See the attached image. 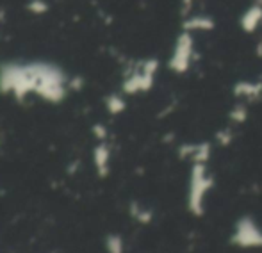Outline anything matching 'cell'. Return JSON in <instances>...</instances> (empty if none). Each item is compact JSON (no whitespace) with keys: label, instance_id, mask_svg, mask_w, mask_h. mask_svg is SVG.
I'll return each instance as SVG.
<instances>
[{"label":"cell","instance_id":"cell-9","mask_svg":"<svg viewBox=\"0 0 262 253\" xmlns=\"http://www.w3.org/2000/svg\"><path fill=\"white\" fill-rule=\"evenodd\" d=\"M109 148L105 145H100L97 150H95V163H97V168L100 170V175L107 173V168H109Z\"/></svg>","mask_w":262,"mask_h":253},{"label":"cell","instance_id":"cell-8","mask_svg":"<svg viewBox=\"0 0 262 253\" xmlns=\"http://www.w3.org/2000/svg\"><path fill=\"white\" fill-rule=\"evenodd\" d=\"M180 157L191 159L194 163H207L210 157L209 143H196V145H182L180 146Z\"/></svg>","mask_w":262,"mask_h":253},{"label":"cell","instance_id":"cell-3","mask_svg":"<svg viewBox=\"0 0 262 253\" xmlns=\"http://www.w3.org/2000/svg\"><path fill=\"white\" fill-rule=\"evenodd\" d=\"M159 72V61L157 59H146L143 61L130 75L125 79L123 82V91L128 95L143 93V91L152 89L156 77Z\"/></svg>","mask_w":262,"mask_h":253},{"label":"cell","instance_id":"cell-13","mask_svg":"<svg viewBox=\"0 0 262 253\" xmlns=\"http://www.w3.org/2000/svg\"><path fill=\"white\" fill-rule=\"evenodd\" d=\"M107 107H109V111L113 112V114H118V112H121L125 109V100L121 97H118V95H113V97L107 100Z\"/></svg>","mask_w":262,"mask_h":253},{"label":"cell","instance_id":"cell-1","mask_svg":"<svg viewBox=\"0 0 262 253\" xmlns=\"http://www.w3.org/2000/svg\"><path fill=\"white\" fill-rule=\"evenodd\" d=\"M214 186V178L207 170V163H194L187 186V209L191 214L202 216L205 212V198Z\"/></svg>","mask_w":262,"mask_h":253},{"label":"cell","instance_id":"cell-2","mask_svg":"<svg viewBox=\"0 0 262 253\" xmlns=\"http://www.w3.org/2000/svg\"><path fill=\"white\" fill-rule=\"evenodd\" d=\"M196 56V41H194V36L187 31H182L175 39V45H173L171 56H169L168 66L173 73H179L184 75L191 70Z\"/></svg>","mask_w":262,"mask_h":253},{"label":"cell","instance_id":"cell-5","mask_svg":"<svg viewBox=\"0 0 262 253\" xmlns=\"http://www.w3.org/2000/svg\"><path fill=\"white\" fill-rule=\"evenodd\" d=\"M239 27L246 34H253L262 27V4L253 2L245 9V13L239 18Z\"/></svg>","mask_w":262,"mask_h":253},{"label":"cell","instance_id":"cell-10","mask_svg":"<svg viewBox=\"0 0 262 253\" xmlns=\"http://www.w3.org/2000/svg\"><path fill=\"white\" fill-rule=\"evenodd\" d=\"M105 248H107V253H123L125 251L123 239H121L120 236H116V234H113V236H107Z\"/></svg>","mask_w":262,"mask_h":253},{"label":"cell","instance_id":"cell-15","mask_svg":"<svg viewBox=\"0 0 262 253\" xmlns=\"http://www.w3.org/2000/svg\"><path fill=\"white\" fill-rule=\"evenodd\" d=\"M194 2H196V0H184V11L187 13V11H189L191 7L194 6Z\"/></svg>","mask_w":262,"mask_h":253},{"label":"cell","instance_id":"cell-4","mask_svg":"<svg viewBox=\"0 0 262 253\" xmlns=\"http://www.w3.org/2000/svg\"><path fill=\"white\" fill-rule=\"evenodd\" d=\"M230 243L241 248H262V228L252 216H243L235 223Z\"/></svg>","mask_w":262,"mask_h":253},{"label":"cell","instance_id":"cell-14","mask_svg":"<svg viewBox=\"0 0 262 253\" xmlns=\"http://www.w3.org/2000/svg\"><path fill=\"white\" fill-rule=\"evenodd\" d=\"M216 137H217V141H220L221 145L225 146V145H228V143L232 141V132L228 130V128H225V130L217 132V135H216Z\"/></svg>","mask_w":262,"mask_h":253},{"label":"cell","instance_id":"cell-12","mask_svg":"<svg viewBox=\"0 0 262 253\" xmlns=\"http://www.w3.org/2000/svg\"><path fill=\"white\" fill-rule=\"evenodd\" d=\"M246 118H248V109H246V105L239 104L230 111V120L234 123H245Z\"/></svg>","mask_w":262,"mask_h":253},{"label":"cell","instance_id":"cell-6","mask_svg":"<svg viewBox=\"0 0 262 253\" xmlns=\"http://www.w3.org/2000/svg\"><path fill=\"white\" fill-rule=\"evenodd\" d=\"M216 29V20H214L210 14L196 13L189 14V16L184 20L182 31H187L191 34H196V32H210Z\"/></svg>","mask_w":262,"mask_h":253},{"label":"cell","instance_id":"cell-11","mask_svg":"<svg viewBox=\"0 0 262 253\" xmlns=\"http://www.w3.org/2000/svg\"><path fill=\"white\" fill-rule=\"evenodd\" d=\"M130 212H132V216L138 219V221H141V223H150V221H152V211H146V209L139 207L138 203H132Z\"/></svg>","mask_w":262,"mask_h":253},{"label":"cell","instance_id":"cell-7","mask_svg":"<svg viewBox=\"0 0 262 253\" xmlns=\"http://www.w3.org/2000/svg\"><path fill=\"white\" fill-rule=\"evenodd\" d=\"M232 91L241 100H257L262 97V80H237Z\"/></svg>","mask_w":262,"mask_h":253}]
</instances>
